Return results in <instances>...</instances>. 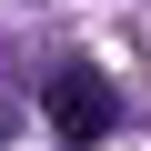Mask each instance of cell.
<instances>
[{
  "label": "cell",
  "instance_id": "obj_1",
  "mask_svg": "<svg viewBox=\"0 0 151 151\" xmlns=\"http://www.w3.org/2000/svg\"><path fill=\"white\" fill-rule=\"evenodd\" d=\"M50 121H60V151H81L111 131V81L101 70H50Z\"/></svg>",
  "mask_w": 151,
  "mask_h": 151
}]
</instances>
